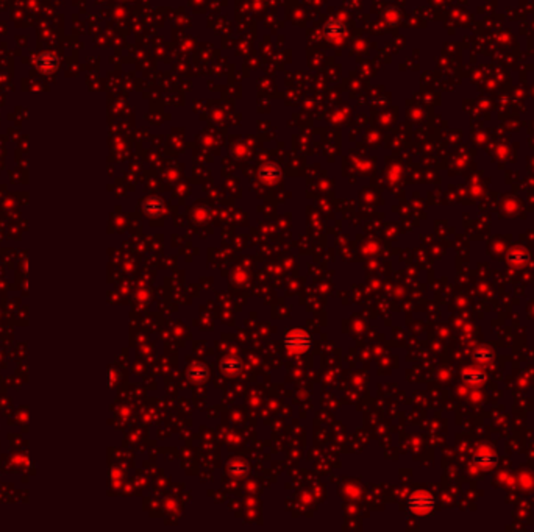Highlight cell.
Wrapping results in <instances>:
<instances>
[{
  "label": "cell",
  "mask_w": 534,
  "mask_h": 532,
  "mask_svg": "<svg viewBox=\"0 0 534 532\" xmlns=\"http://www.w3.org/2000/svg\"><path fill=\"white\" fill-rule=\"evenodd\" d=\"M284 345H286V348L291 350V351L303 353V351H308L311 348L312 339L306 331L295 328V329H291V331L286 332Z\"/></svg>",
  "instance_id": "1"
},
{
  "label": "cell",
  "mask_w": 534,
  "mask_h": 532,
  "mask_svg": "<svg viewBox=\"0 0 534 532\" xmlns=\"http://www.w3.org/2000/svg\"><path fill=\"white\" fill-rule=\"evenodd\" d=\"M434 507V496L428 491H415L408 498V509L415 515H427Z\"/></svg>",
  "instance_id": "2"
},
{
  "label": "cell",
  "mask_w": 534,
  "mask_h": 532,
  "mask_svg": "<svg viewBox=\"0 0 534 532\" xmlns=\"http://www.w3.org/2000/svg\"><path fill=\"white\" fill-rule=\"evenodd\" d=\"M219 368L223 375L226 376H234L241 371L242 368V362L239 358L236 356H225L221 362H219Z\"/></svg>",
  "instance_id": "3"
},
{
  "label": "cell",
  "mask_w": 534,
  "mask_h": 532,
  "mask_svg": "<svg viewBox=\"0 0 534 532\" xmlns=\"http://www.w3.org/2000/svg\"><path fill=\"white\" fill-rule=\"evenodd\" d=\"M187 378L194 382H203L208 378V368L200 362H195L187 370Z\"/></svg>",
  "instance_id": "4"
},
{
  "label": "cell",
  "mask_w": 534,
  "mask_h": 532,
  "mask_svg": "<svg viewBox=\"0 0 534 532\" xmlns=\"http://www.w3.org/2000/svg\"><path fill=\"white\" fill-rule=\"evenodd\" d=\"M462 379L467 384H470V386H481V384H484V381H486V375H484L481 370L467 368L462 373Z\"/></svg>",
  "instance_id": "5"
},
{
  "label": "cell",
  "mask_w": 534,
  "mask_h": 532,
  "mask_svg": "<svg viewBox=\"0 0 534 532\" xmlns=\"http://www.w3.org/2000/svg\"><path fill=\"white\" fill-rule=\"evenodd\" d=\"M249 464L241 459H234L228 464V473L233 476H245L249 473Z\"/></svg>",
  "instance_id": "6"
},
{
  "label": "cell",
  "mask_w": 534,
  "mask_h": 532,
  "mask_svg": "<svg viewBox=\"0 0 534 532\" xmlns=\"http://www.w3.org/2000/svg\"><path fill=\"white\" fill-rule=\"evenodd\" d=\"M495 462H497V459L493 454H477V456H473V464L481 467V468H489L492 465H495Z\"/></svg>",
  "instance_id": "7"
},
{
  "label": "cell",
  "mask_w": 534,
  "mask_h": 532,
  "mask_svg": "<svg viewBox=\"0 0 534 532\" xmlns=\"http://www.w3.org/2000/svg\"><path fill=\"white\" fill-rule=\"evenodd\" d=\"M144 209L148 215H160L163 212V202L161 200H150L147 202Z\"/></svg>",
  "instance_id": "8"
},
{
  "label": "cell",
  "mask_w": 534,
  "mask_h": 532,
  "mask_svg": "<svg viewBox=\"0 0 534 532\" xmlns=\"http://www.w3.org/2000/svg\"><path fill=\"white\" fill-rule=\"evenodd\" d=\"M473 358H475V361H478V362H489V361H492L493 354L490 353V350H486V348H478V350H475Z\"/></svg>",
  "instance_id": "9"
},
{
  "label": "cell",
  "mask_w": 534,
  "mask_h": 532,
  "mask_svg": "<svg viewBox=\"0 0 534 532\" xmlns=\"http://www.w3.org/2000/svg\"><path fill=\"white\" fill-rule=\"evenodd\" d=\"M528 261V254L522 251H512L509 254V262L511 264H523Z\"/></svg>",
  "instance_id": "10"
}]
</instances>
